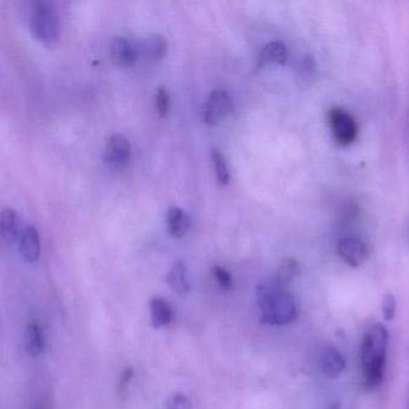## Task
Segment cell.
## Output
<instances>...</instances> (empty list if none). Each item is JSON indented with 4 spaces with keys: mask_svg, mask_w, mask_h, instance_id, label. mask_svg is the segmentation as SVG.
Masks as SVG:
<instances>
[{
    "mask_svg": "<svg viewBox=\"0 0 409 409\" xmlns=\"http://www.w3.org/2000/svg\"><path fill=\"white\" fill-rule=\"evenodd\" d=\"M166 408L168 409H192V402L189 398L181 393H175L169 397L168 403H166Z\"/></svg>",
    "mask_w": 409,
    "mask_h": 409,
    "instance_id": "obj_25",
    "label": "cell"
},
{
    "mask_svg": "<svg viewBox=\"0 0 409 409\" xmlns=\"http://www.w3.org/2000/svg\"><path fill=\"white\" fill-rule=\"evenodd\" d=\"M151 310V323L152 327L159 329V327H166L168 324L171 323L174 318V311L171 309L170 304L166 300L159 297L150 300Z\"/></svg>",
    "mask_w": 409,
    "mask_h": 409,
    "instance_id": "obj_14",
    "label": "cell"
},
{
    "mask_svg": "<svg viewBox=\"0 0 409 409\" xmlns=\"http://www.w3.org/2000/svg\"><path fill=\"white\" fill-rule=\"evenodd\" d=\"M20 250L27 262L35 263L39 261L41 254L40 235L34 226H28L20 233Z\"/></svg>",
    "mask_w": 409,
    "mask_h": 409,
    "instance_id": "obj_10",
    "label": "cell"
},
{
    "mask_svg": "<svg viewBox=\"0 0 409 409\" xmlns=\"http://www.w3.org/2000/svg\"><path fill=\"white\" fill-rule=\"evenodd\" d=\"M134 377V370L133 368H126L123 371H122L121 376H120V381H119L118 384V395L121 397L122 400H125L127 397V394H128V384H130V381L133 379Z\"/></svg>",
    "mask_w": 409,
    "mask_h": 409,
    "instance_id": "obj_24",
    "label": "cell"
},
{
    "mask_svg": "<svg viewBox=\"0 0 409 409\" xmlns=\"http://www.w3.org/2000/svg\"><path fill=\"white\" fill-rule=\"evenodd\" d=\"M232 110V98L224 89H215L207 98L203 105V122L208 125H215L227 118Z\"/></svg>",
    "mask_w": 409,
    "mask_h": 409,
    "instance_id": "obj_5",
    "label": "cell"
},
{
    "mask_svg": "<svg viewBox=\"0 0 409 409\" xmlns=\"http://www.w3.org/2000/svg\"><path fill=\"white\" fill-rule=\"evenodd\" d=\"M409 409V408H408Z\"/></svg>",
    "mask_w": 409,
    "mask_h": 409,
    "instance_id": "obj_27",
    "label": "cell"
},
{
    "mask_svg": "<svg viewBox=\"0 0 409 409\" xmlns=\"http://www.w3.org/2000/svg\"><path fill=\"white\" fill-rule=\"evenodd\" d=\"M337 252L347 266L358 268L363 266L369 258V247L361 238L346 235L337 244Z\"/></svg>",
    "mask_w": 409,
    "mask_h": 409,
    "instance_id": "obj_6",
    "label": "cell"
},
{
    "mask_svg": "<svg viewBox=\"0 0 409 409\" xmlns=\"http://www.w3.org/2000/svg\"><path fill=\"white\" fill-rule=\"evenodd\" d=\"M328 409H341V403L339 401L334 402Z\"/></svg>",
    "mask_w": 409,
    "mask_h": 409,
    "instance_id": "obj_26",
    "label": "cell"
},
{
    "mask_svg": "<svg viewBox=\"0 0 409 409\" xmlns=\"http://www.w3.org/2000/svg\"><path fill=\"white\" fill-rule=\"evenodd\" d=\"M321 372L327 378H337L346 368V359L335 347H326L321 352L319 361Z\"/></svg>",
    "mask_w": 409,
    "mask_h": 409,
    "instance_id": "obj_9",
    "label": "cell"
},
{
    "mask_svg": "<svg viewBox=\"0 0 409 409\" xmlns=\"http://www.w3.org/2000/svg\"><path fill=\"white\" fill-rule=\"evenodd\" d=\"M46 337L40 323L30 322L27 324L25 332V348L29 356H39L45 351Z\"/></svg>",
    "mask_w": 409,
    "mask_h": 409,
    "instance_id": "obj_12",
    "label": "cell"
},
{
    "mask_svg": "<svg viewBox=\"0 0 409 409\" xmlns=\"http://www.w3.org/2000/svg\"><path fill=\"white\" fill-rule=\"evenodd\" d=\"M288 62V49L284 44L280 41L269 42L264 46L259 58H257V66L260 69L269 64H278L285 65Z\"/></svg>",
    "mask_w": 409,
    "mask_h": 409,
    "instance_id": "obj_13",
    "label": "cell"
},
{
    "mask_svg": "<svg viewBox=\"0 0 409 409\" xmlns=\"http://www.w3.org/2000/svg\"><path fill=\"white\" fill-rule=\"evenodd\" d=\"M166 225H168L169 233L173 237L182 238L189 231L191 219H189L186 212H183L182 209L173 207V208L168 210Z\"/></svg>",
    "mask_w": 409,
    "mask_h": 409,
    "instance_id": "obj_15",
    "label": "cell"
},
{
    "mask_svg": "<svg viewBox=\"0 0 409 409\" xmlns=\"http://www.w3.org/2000/svg\"><path fill=\"white\" fill-rule=\"evenodd\" d=\"M256 293L261 320L264 323L285 325L296 320L298 307L295 299L274 278L260 283Z\"/></svg>",
    "mask_w": 409,
    "mask_h": 409,
    "instance_id": "obj_2",
    "label": "cell"
},
{
    "mask_svg": "<svg viewBox=\"0 0 409 409\" xmlns=\"http://www.w3.org/2000/svg\"><path fill=\"white\" fill-rule=\"evenodd\" d=\"M300 274V264L295 258H285L276 271V280L278 285L286 287Z\"/></svg>",
    "mask_w": 409,
    "mask_h": 409,
    "instance_id": "obj_18",
    "label": "cell"
},
{
    "mask_svg": "<svg viewBox=\"0 0 409 409\" xmlns=\"http://www.w3.org/2000/svg\"><path fill=\"white\" fill-rule=\"evenodd\" d=\"M109 49L112 60L118 67L128 69L138 62L139 54H140L139 48H137V46L127 37H115L110 44Z\"/></svg>",
    "mask_w": 409,
    "mask_h": 409,
    "instance_id": "obj_8",
    "label": "cell"
},
{
    "mask_svg": "<svg viewBox=\"0 0 409 409\" xmlns=\"http://www.w3.org/2000/svg\"><path fill=\"white\" fill-rule=\"evenodd\" d=\"M0 233L6 242H10L20 237V220L13 209H4L0 214Z\"/></svg>",
    "mask_w": 409,
    "mask_h": 409,
    "instance_id": "obj_16",
    "label": "cell"
},
{
    "mask_svg": "<svg viewBox=\"0 0 409 409\" xmlns=\"http://www.w3.org/2000/svg\"><path fill=\"white\" fill-rule=\"evenodd\" d=\"M29 409H52V395L45 382H39L33 389Z\"/></svg>",
    "mask_w": 409,
    "mask_h": 409,
    "instance_id": "obj_19",
    "label": "cell"
},
{
    "mask_svg": "<svg viewBox=\"0 0 409 409\" xmlns=\"http://www.w3.org/2000/svg\"><path fill=\"white\" fill-rule=\"evenodd\" d=\"M170 107L171 100L169 93H168L166 88L159 86V91L156 93V110L159 112V115L164 118V117L169 115Z\"/></svg>",
    "mask_w": 409,
    "mask_h": 409,
    "instance_id": "obj_21",
    "label": "cell"
},
{
    "mask_svg": "<svg viewBox=\"0 0 409 409\" xmlns=\"http://www.w3.org/2000/svg\"><path fill=\"white\" fill-rule=\"evenodd\" d=\"M168 40L161 34H150L142 40L139 53L151 63H157L166 57Z\"/></svg>",
    "mask_w": 409,
    "mask_h": 409,
    "instance_id": "obj_11",
    "label": "cell"
},
{
    "mask_svg": "<svg viewBox=\"0 0 409 409\" xmlns=\"http://www.w3.org/2000/svg\"><path fill=\"white\" fill-rule=\"evenodd\" d=\"M212 160H213L215 174H217V179H218L219 183L222 185L229 184V181H230V173H229L227 160H225V156L223 155V152L215 149L213 154H212Z\"/></svg>",
    "mask_w": 409,
    "mask_h": 409,
    "instance_id": "obj_20",
    "label": "cell"
},
{
    "mask_svg": "<svg viewBox=\"0 0 409 409\" xmlns=\"http://www.w3.org/2000/svg\"><path fill=\"white\" fill-rule=\"evenodd\" d=\"M166 283L171 290L177 294H185L189 291V280L187 274V268L183 262L175 263L170 271L166 275Z\"/></svg>",
    "mask_w": 409,
    "mask_h": 409,
    "instance_id": "obj_17",
    "label": "cell"
},
{
    "mask_svg": "<svg viewBox=\"0 0 409 409\" xmlns=\"http://www.w3.org/2000/svg\"><path fill=\"white\" fill-rule=\"evenodd\" d=\"M389 334L384 325L376 324L365 334L361 344V364L364 387L375 390L383 383Z\"/></svg>",
    "mask_w": 409,
    "mask_h": 409,
    "instance_id": "obj_1",
    "label": "cell"
},
{
    "mask_svg": "<svg viewBox=\"0 0 409 409\" xmlns=\"http://www.w3.org/2000/svg\"><path fill=\"white\" fill-rule=\"evenodd\" d=\"M397 311V300L393 293H387L382 300V315L387 322H391Z\"/></svg>",
    "mask_w": 409,
    "mask_h": 409,
    "instance_id": "obj_22",
    "label": "cell"
},
{
    "mask_svg": "<svg viewBox=\"0 0 409 409\" xmlns=\"http://www.w3.org/2000/svg\"><path fill=\"white\" fill-rule=\"evenodd\" d=\"M212 271H213L215 280L218 281L219 286L222 287L224 291H232V287H234V278L230 273L219 266H213Z\"/></svg>",
    "mask_w": 409,
    "mask_h": 409,
    "instance_id": "obj_23",
    "label": "cell"
},
{
    "mask_svg": "<svg viewBox=\"0 0 409 409\" xmlns=\"http://www.w3.org/2000/svg\"><path fill=\"white\" fill-rule=\"evenodd\" d=\"M130 141L125 136H110L105 148V161L110 167L120 169L130 162Z\"/></svg>",
    "mask_w": 409,
    "mask_h": 409,
    "instance_id": "obj_7",
    "label": "cell"
},
{
    "mask_svg": "<svg viewBox=\"0 0 409 409\" xmlns=\"http://www.w3.org/2000/svg\"><path fill=\"white\" fill-rule=\"evenodd\" d=\"M29 25L34 37L45 46L55 45L60 37V18L51 1H39L34 5Z\"/></svg>",
    "mask_w": 409,
    "mask_h": 409,
    "instance_id": "obj_3",
    "label": "cell"
},
{
    "mask_svg": "<svg viewBox=\"0 0 409 409\" xmlns=\"http://www.w3.org/2000/svg\"><path fill=\"white\" fill-rule=\"evenodd\" d=\"M328 123L333 138L340 147H349L358 137L356 119L342 107H333L328 113Z\"/></svg>",
    "mask_w": 409,
    "mask_h": 409,
    "instance_id": "obj_4",
    "label": "cell"
}]
</instances>
